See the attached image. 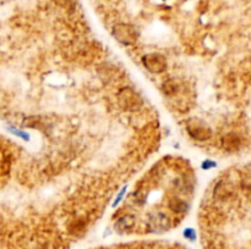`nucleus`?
Returning <instances> with one entry per match:
<instances>
[{
	"instance_id": "20e7f679",
	"label": "nucleus",
	"mask_w": 251,
	"mask_h": 249,
	"mask_svg": "<svg viewBox=\"0 0 251 249\" xmlns=\"http://www.w3.org/2000/svg\"><path fill=\"white\" fill-rule=\"evenodd\" d=\"M172 226L171 219L164 213L157 211L148 215L147 219V230L153 234H163L167 232Z\"/></svg>"
},
{
	"instance_id": "9b49d317",
	"label": "nucleus",
	"mask_w": 251,
	"mask_h": 249,
	"mask_svg": "<svg viewBox=\"0 0 251 249\" xmlns=\"http://www.w3.org/2000/svg\"><path fill=\"white\" fill-rule=\"evenodd\" d=\"M9 131H10V132H13V133H15L16 136L21 137V138H24L25 141H29V139H30V137L27 136V134L25 133V132L20 131V130H16V129H13V127H10V129H9Z\"/></svg>"
},
{
	"instance_id": "1a4fd4ad",
	"label": "nucleus",
	"mask_w": 251,
	"mask_h": 249,
	"mask_svg": "<svg viewBox=\"0 0 251 249\" xmlns=\"http://www.w3.org/2000/svg\"><path fill=\"white\" fill-rule=\"evenodd\" d=\"M169 209L175 214H185L189 210V203L179 197H173L169 199Z\"/></svg>"
},
{
	"instance_id": "f257e3e1",
	"label": "nucleus",
	"mask_w": 251,
	"mask_h": 249,
	"mask_svg": "<svg viewBox=\"0 0 251 249\" xmlns=\"http://www.w3.org/2000/svg\"><path fill=\"white\" fill-rule=\"evenodd\" d=\"M118 103L125 111H138L142 108L143 99L135 89L125 87L118 93Z\"/></svg>"
},
{
	"instance_id": "39448f33",
	"label": "nucleus",
	"mask_w": 251,
	"mask_h": 249,
	"mask_svg": "<svg viewBox=\"0 0 251 249\" xmlns=\"http://www.w3.org/2000/svg\"><path fill=\"white\" fill-rule=\"evenodd\" d=\"M142 64L152 73H162L167 69V59L162 54L152 53L142 58Z\"/></svg>"
},
{
	"instance_id": "9d476101",
	"label": "nucleus",
	"mask_w": 251,
	"mask_h": 249,
	"mask_svg": "<svg viewBox=\"0 0 251 249\" xmlns=\"http://www.w3.org/2000/svg\"><path fill=\"white\" fill-rule=\"evenodd\" d=\"M57 3L64 9H71L75 6L76 0H57Z\"/></svg>"
},
{
	"instance_id": "423d86ee",
	"label": "nucleus",
	"mask_w": 251,
	"mask_h": 249,
	"mask_svg": "<svg viewBox=\"0 0 251 249\" xmlns=\"http://www.w3.org/2000/svg\"><path fill=\"white\" fill-rule=\"evenodd\" d=\"M244 146V138L241 134L235 132H229L222 137V146L225 152L236 153L239 152Z\"/></svg>"
},
{
	"instance_id": "ddd939ff",
	"label": "nucleus",
	"mask_w": 251,
	"mask_h": 249,
	"mask_svg": "<svg viewBox=\"0 0 251 249\" xmlns=\"http://www.w3.org/2000/svg\"><path fill=\"white\" fill-rule=\"evenodd\" d=\"M184 236L187 237V238H189V239H195V231L194 230H191V229H188V230H185V232H184Z\"/></svg>"
},
{
	"instance_id": "6e6552de",
	"label": "nucleus",
	"mask_w": 251,
	"mask_h": 249,
	"mask_svg": "<svg viewBox=\"0 0 251 249\" xmlns=\"http://www.w3.org/2000/svg\"><path fill=\"white\" fill-rule=\"evenodd\" d=\"M181 87H183V85L179 82V80H176V78H169L162 86V92L164 93L166 97L174 98L180 94Z\"/></svg>"
},
{
	"instance_id": "0eeeda50",
	"label": "nucleus",
	"mask_w": 251,
	"mask_h": 249,
	"mask_svg": "<svg viewBox=\"0 0 251 249\" xmlns=\"http://www.w3.org/2000/svg\"><path fill=\"white\" fill-rule=\"evenodd\" d=\"M135 222H136V218L132 214H126V215L120 216L115 221L114 229L117 230L119 234H125V232H129L130 230H132V227L135 226Z\"/></svg>"
},
{
	"instance_id": "f8f14e48",
	"label": "nucleus",
	"mask_w": 251,
	"mask_h": 249,
	"mask_svg": "<svg viewBox=\"0 0 251 249\" xmlns=\"http://www.w3.org/2000/svg\"><path fill=\"white\" fill-rule=\"evenodd\" d=\"M216 166V162L215 161H210V160H206V161L202 162L201 167L204 170H207V169H211V167H215Z\"/></svg>"
},
{
	"instance_id": "7ed1b4c3",
	"label": "nucleus",
	"mask_w": 251,
	"mask_h": 249,
	"mask_svg": "<svg viewBox=\"0 0 251 249\" xmlns=\"http://www.w3.org/2000/svg\"><path fill=\"white\" fill-rule=\"evenodd\" d=\"M113 36L119 43L124 44V45H131L139 39V32L131 25L118 23L113 27Z\"/></svg>"
},
{
	"instance_id": "f03ea898",
	"label": "nucleus",
	"mask_w": 251,
	"mask_h": 249,
	"mask_svg": "<svg viewBox=\"0 0 251 249\" xmlns=\"http://www.w3.org/2000/svg\"><path fill=\"white\" fill-rule=\"evenodd\" d=\"M187 131L190 137L199 142H204L211 138L212 130L201 118H190L187 122Z\"/></svg>"
}]
</instances>
